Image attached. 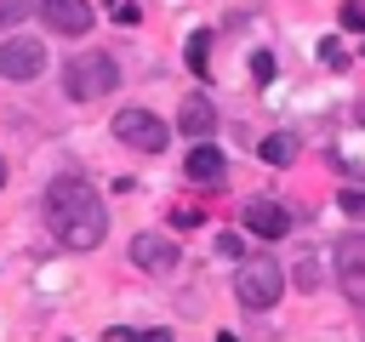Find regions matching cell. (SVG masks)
<instances>
[{
	"mask_svg": "<svg viewBox=\"0 0 365 342\" xmlns=\"http://www.w3.org/2000/svg\"><path fill=\"white\" fill-rule=\"evenodd\" d=\"M40 211H46L51 239L68 245V251H91V245H103V234H108V211H103L97 188L80 182V177H57V182L46 188Z\"/></svg>",
	"mask_w": 365,
	"mask_h": 342,
	"instance_id": "6da1fadb",
	"label": "cell"
},
{
	"mask_svg": "<svg viewBox=\"0 0 365 342\" xmlns=\"http://www.w3.org/2000/svg\"><path fill=\"white\" fill-rule=\"evenodd\" d=\"M120 86V63L108 57V51H80V57H68V68H63V91L74 97V103H97V97H108Z\"/></svg>",
	"mask_w": 365,
	"mask_h": 342,
	"instance_id": "7a4b0ae2",
	"label": "cell"
},
{
	"mask_svg": "<svg viewBox=\"0 0 365 342\" xmlns=\"http://www.w3.org/2000/svg\"><path fill=\"white\" fill-rule=\"evenodd\" d=\"M279 291H285V268H279V262H268V256L240 262V274H234V296H240L245 308H274Z\"/></svg>",
	"mask_w": 365,
	"mask_h": 342,
	"instance_id": "3957f363",
	"label": "cell"
},
{
	"mask_svg": "<svg viewBox=\"0 0 365 342\" xmlns=\"http://www.w3.org/2000/svg\"><path fill=\"white\" fill-rule=\"evenodd\" d=\"M40 68H46V40H29V34L0 40V80H34Z\"/></svg>",
	"mask_w": 365,
	"mask_h": 342,
	"instance_id": "277c9868",
	"label": "cell"
},
{
	"mask_svg": "<svg viewBox=\"0 0 365 342\" xmlns=\"http://www.w3.org/2000/svg\"><path fill=\"white\" fill-rule=\"evenodd\" d=\"M114 137L131 142V148H143V154H160V148H165V125H160V114H148V108H120V114H114Z\"/></svg>",
	"mask_w": 365,
	"mask_h": 342,
	"instance_id": "5b68a950",
	"label": "cell"
},
{
	"mask_svg": "<svg viewBox=\"0 0 365 342\" xmlns=\"http://www.w3.org/2000/svg\"><path fill=\"white\" fill-rule=\"evenodd\" d=\"M336 285L354 308H365V234H348L336 245Z\"/></svg>",
	"mask_w": 365,
	"mask_h": 342,
	"instance_id": "8992f818",
	"label": "cell"
},
{
	"mask_svg": "<svg viewBox=\"0 0 365 342\" xmlns=\"http://www.w3.org/2000/svg\"><path fill=\"white\" fill-rule=\"evenodd\" d=\"M131 262H137L143 274H171V268L182 262V251H177V239H165V234H137V239H131Z\"/></svg>",
	"mask_w": 365,
	"mask_h": 342,
	"instance_id": "52a82bcc",
	"label": "cell"
},
{
	"mask_svg": "<svg viewBox=\"0 0 365 342\" xmlns=\"http://www.w3.org/2000/svg\"><path fill=\"white\" fill-rule=\"evenodd\" d=\"M40 17L51 34H86L91 28V0H40Z\"/></svg>",
	"mask_w": 365,
	"mask_h": 342,
	"instance_id": "ba28073f",
	"label": "cell"
},
{
	"mask_svg": "<svg viewBox=\"0 0 365 342\" xmlns=\"http://www.w3.org/2000/svg\"><path fill=\"white\" fill-rule=\"evenodd\" d=\"M245 228H251L257 239H285V234H291V211L274 205V200H251V205H245Z\"/></svg>",
	"mask_w": 365,
	"mask_h": 342,
	"instance_id": "9c48e42d",
	"label": "cell"
},
{
	"mask_svg": "<svg viewBox=\"0 0 365 342\" xmlns=\"http://www.w3.org/2000/svg\"><path fill=\"white\" fill-rule=\"evenodd\" d=\"M177 125H182V137H200V142H205V137L217 131V108H211V97H205V91H188Z\"/></svg>",
	"mask_w": 365,
	"mask_h": 342,
	"instance_id": "30bf717a",
	"label": "cell"
},
{
	"mask_svg": "<svg viewBox=\"0 0 365 342\" xmlns=\"http://www.w3.org/2000/svg\"><path fill=\"white\" fill-rule=\"evenodd\" d=\"M182 171H188V182H217V177H228V160H222V148L217 142H194L188 148V160H182Z\"/></svg>",
	"mask_w": 365,
	"mask_h": 342,
	"instance_id": "8fae6325",
	"label": "cell"
},
{
	"mask_svg": "<svg viewBox=\"0 0 365 342\" xmlns=\"http://www.w3.org/2000/svg\"><path fill=\"white\" fill-rule=\"evenodd\" d=\"M188 68H194V74H205V68H211V34H205V28H200V34H188Z\"/></svg>",
	"mask_w": 365,
	"mask_h": 342,
	"instance_id": "7c38bea8",
	"label": "cell"
},
{
	"mask_svg": "<svg viewBox=\"0 0 365 342\" xmlns=\"http://www.w3.org/2000/svg\"><path fill=\"white\" fill-rule=\"evenodd\" d=\"M257 154H262V160H268V165H291V154H297V142H291V137H285V131H279V137H268V142H262V148H257Z\"/></svg>",
	"mask_w": 365,
	"mask_h": 342,
	"instance_id": "4fadbf2b",
	"label": "cell"
},
{
	"mask_svg": "<svg viewBox=\"0 0 365 342\" xmlns=\"http://www.w3.org/2000/svg\"><path fill=\"white\" fill-rule=\"evenodd\" d=\"M29 11H40V0H0V34H6V28H17Z\"/></svg>",
	"mask_w": 365,
	"mask_h": 342,
	"instance_id": "5bb4252c",
	"label": "cell"
},
{
	"mask_svg": "<svg viewBox=\"0 0 365 342\" xmlns=\"http://www.w3.org/2000/svg\"><path fill=\"white\" fill-rule=\"evenodd\" d=\"M251 80H257V86L274 80V51H251Z\"/></svg>",
	"mask_w": 365,
	"mask_h": 342,
	"instance_id": "9a60e30c",
	"label": "cell"
},
{
	"mask_svg": "<svg viewBox=\"0 0 365 342\" xmlns=\"http://www.w3.org/2000/svg\"><path fill=\"white\" fill-rule=\"evenodd\" d=\"M336 17H342V28L365 34V6H359V0H342V11H336Z\"/></svg>",
	"mask_w": 365,
	"mask_h": 342,
	"instance_id": "2e32d148",
	"label": "cell"
},
{
	"mask_svg": "<svg viewBox=\"0 0 365 342\" xmlns=\"http://www.w3.org/2000/svg\"><path fill=\"white\" fill-rule=\"evenodd\" d=\"M297 285H302V291H319V268H314V262H297Z\"/></svg>",
	"mask_w": 365,
	"mask_h": 342,
	"instance_id": "e0dca14e",
	"label": "cell"
},
{
	"mask_svg": "<svg viewBox=\"0 0 365 342\" xmlns=\"http://www.w3.org/2000/svg\"><path fill=\"white\" fill-rule=\"evenodd\" d=\"M342 211H348V217H365V194H359V188H342Z\"/></svg>",
	"mask_w": 365,
	"mask_h": 342,
	"instance_id": "ac0fdd59",
	"label": "cell"
},
{
	"mask_svg": "<svg viewBox=\"0 0 365 342\" xmlns=\"http://www.w3.org/2000/svg\"><path fill=\"white\" fill-rule=\"evenodd\" d=\"M108 342H171V331H143V336H125V331H114Z\"/></svg>",
	"mask_w": 365,
	"mask_h": 342,
	"instance_id": "d6986e66",
	"label": "cell"
},
{
	"mask_svg": "<svg viewBox=\"0 0 365 342\" xmlns=\"http://www.w3.org/2000/svg\"><path fill=\"white\" fill-rule=\"evenodd\" d=\"M319 57H325V63H331V68H342V63H348V57H342V46H336V40H319Z\"/></svg>",
	"mask_w": 365,
	"mask_h": 342,
	"instance_id": "ffe728a7",
	"label": "cell"
},
{
	"mask_svg": "<svg viewBox=\"0 0 365 342\" xmlns=\"http://www.w3.org/2000/svg\"><path fill=\"white\" fill-rule=\"evenodd\" d=\"M114 23H125V28H131V23H137V6H131V0H114Z\"/></svg>",
	"mask_w": 365,
	"mask_h": 342,
	"instance_id": "44dd1931",
	"label": "cell"
},
{
	"mask_svg": "<svg viewBox=\"0 0 365 342\" xmlns=\"http://www.w3.org/2000/svg\"><path fill=\"white\" fill-rule=\"evenodd\" d=\"M217 251H222V256H240L245 245H240V234H222V239H217Z\"/></svg>",
	"mask_w": 365,
	"mask_h": 342,
	"instance_id": "7402d4cb",
	"label": "cell"
},
{
	"mask_svg": "<svg viewBox=\"0 0 365 342\" xmlns=\"http://www.w3.org/2000/svg\"><path fill=\"white\" fill-rule=\"evenodd\" d=\"M354 120H359V125H365V97H359V103H354Z\"/></svg>",
	"mask_w": 365,
	"mask_h": 342,
	"instance_id": "603a6c76",
	"label": "cell"
},
{
	"mask_svg": "<svg viewBox=\"0 0 365 342\" xmlns=\"http://www.w3.org/2000/svg\"><path fill=\"white\" fill-rule=\"evenodd\" d=\"M217 342H240V336H228V331H222V336H217Z\"/></svg>",
	"mask_w": 365,
	"mask_h": 342,
	"instance_id": "cb8c5ba5",
	"label": "cell"
},
{
	"mask_svg": "<svg viewBox=\"0 0 365 342\" xmlns=\"http://www.w3.org/2000/svg\"><path fill=\"white\" fill-rule=\"evenodd\" d=\"M0 188H6V160H0Z\"/></svg>",
	"mask_w": 365,
	"mask_h": 342,
	"instance_id": "d4e9b609",
	"label": "cell"
}]
</instances>
